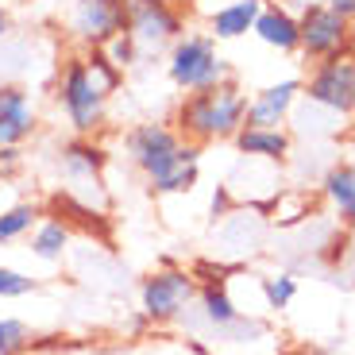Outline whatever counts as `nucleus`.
I'll return each mask as SVG.
<instances>
[{
  "mask_svg": "<svg viewBox=\"0 0 355 355\" xmlns=\"http://www.w3.org/2000/svg\"><path fill=\"white\" fill-rule=\"evenodd\" d=\"M243 112H248V97L240 93L236 81H220V85L186 93L174 112V128L182 139L189 143H213V139H236L243 128Z\"/></svg>",
  "mask_w": 355,
  "mask_h": 355,
  "instance_id": "2",
  "label": "nucleus"
},
{
  "mask_svg": "<svg viewBox=\"0 0 355 355\" xmlns=\"http://www.w3.org/2000/svg\"><path fill=\"white\" fill-rule=\"evenodd\" d=\"M66 31L85 51L105 46L108 39L128 31V0H73L70 16H66Z\"/></svg>",
  "mask_w": 355,
  "mask_h": 355,
  "instance_id": "7",
  "label": "nucleus"
},
{
  "mask_svg": "<svg viewBox=\"0 0 355 355\" xmlns=\"http://www.w3.org/2000/svg\"><path fill=\"white\" fill-rule=\"evenodd\" d=\"M101 51H105L108 58H112V62L120 66V70H132V66L143 58V54H139V46H135V39L128 35V31H120L116 39H108V43L101 46Z\"/></svg>",
  "mask_w": 355,
  "mask_h": 355,
  "instance_id": "22",
  "label": "nucleus"
},
{
  "mask_svg": "<svg viewBox=\"0 0 355 355\" xmlns=\"http://www.w3.org/2000/svg\"><path fill=\"white\" fill-rule=\"evenodd\" d=\"M39 132L35 101L24 85H0V147H24Z\"/></svg>",
  "mask_w": 355,
  "mask_h": 355,
  "instance_id": "10",
  "label": "nucleus"
},
{
  "mask_svg": "<svg viewBox=\"0 0 355 355\" xmlns=\"http://www.w3.org/2000/svg\"><path fill=\"white\" fill-rule=\"evenodd\" d=\"M31 347V329L19 317L0 320V355H24Z\"/></svg>",
  "mask_w": 355,
  "mask_h": 355,
  "instance_id": "21",
  "label": "nucleus"
},
{
  "mask_svg": "<svg viewBox=\"0 0 355 355\" xmlns=\"http://www.w3.org/2000/svg\"><path fill=\"white\" fill-rule=\"evenodd\" d=\"M24 159H19V147H0V186H8L12 178L19 174Z\"/></svg>",
  "mask_w": 355,
  "mask_h": 355,
  "instance_id": "25",
  "label": "nucleus"
},
{
  "mask_svg": "<svg viewBox=\"0 0 355 355\" xmlns=\"http://www.w3.org/2000/svg\"><path fill=\"white\" fill-rule=\"evenodd\" d=\"M39 220H43V209L35 201H16L8 209H0V248L19 243L24 236H31Z\"/></svg>",
  "mask_w": 355,
  "mask_h": 355,
  "instance_id": "17",
  "label": "nucleus"
},
{
  "mask_svg": "<svg viewBox=\"0 0 355 355\" xmlns=\"http://www.w3.org/2000/svg\"><path fill=\"white\" fill-rule=\"evenodd\" d=\"M352 46V19L332 12L329 4H309L297 16V51L309 62H324V58H340Z\"/></svg>",
  "mask_w": 355,
  "mask_h": 355,
  "instance_id": "6",
  "label": "nucleus"
},
{
  "mask_svg": "<svg viewBox=\"0 0 355 355\" xmlns=\"http://www.w3.org/2000/svg\"><path fill=\"white\" fill-rule=\"evenodd\" d=\"M128 159L135 162L147 186L155 193H186L197 186V147L178 135V128L170 124H135L124 135Z\"/></svg>",
  "mask_w": 355,
  "mask_h": 355,
  "instance_id": "1",
  "label": "nucleus"
},
{
  "mask_svg": "<svg viewBox=\"0 0 355 355\" xmlns=\"http://www.w3.org/2000/svg\"><path fill=\"white\" fill-rule=\"evenodd\" d=\"M236 147L243 159H266V162H282L290 151V135L282 128H240L236 132Z\"/></svg>",
  "mask_w": 355,
  "mask_h": 355,
  "instance_id": "15",
  "label": "nucleus"
},
{
  "mask_svg": "<svg viewBox=\"0 0 355 355\" xmlns=\"http://www.w3.org/2000/svg\"><path fill=\"white\" fill-rule=\"evenodd\" d=\"M297 93H302V81H297V78L259 89L255 97L248 101L243 128H278L286 116H290V108H293V101H297Z\"/></svg>",
  "mask_w": 355,
  "mask_h": 355,
  "instance_id": "11",
  "label": "nucleus"
},
{
  "mask_svg": "<svg viewBox=\"0 0 355 355\" xmlns=\"http://www.w3.org/2000/svg\"><path fill=\"white\" fill-rule=\"evenodd\" d=\"M166 73L182 93H197L228 81V62L220 58L213 35H182L166 54Z\"/></svg>",
  "mask_w": 355,
  "mask_h": 355,
  "instance_id": "4",
  "label": "nucleus"
},
{
  "mask_svg": "<svg viewBox=\"0 0 355 355\" xmlns=\"http://www.w3.org/2000/svg\"><path fill=\"white\" fill-rule=\"evenodd\" d=\"M259 12H263V0H228L213 12L209 31H213V39H243L255 27Z\"/></svg>",
  "mask_w": 355,
  "mask_h": 355,
  "instance_id": "13",
  "label": "nucleus"
},
{
  "mask_svg": "<svg viewBox=\"0 0 355 355\" xmlns=\"http://www.w3.org/2000/svg\"><path fill=\"white\" fill-rule=\"evenodd\" d=\"M201 309H205V320L216 324V329H236L243 320L240 309H236V302L228 297V290H224L220 282H209L201 290Z\"/></svg>",
  "mask_w": 355,
  "mask_h": 355,
  "instance_id": "19",
  "label": "nucleus"
},
{
  "mask_svg": "<svg viewBox=\"0 0 355 355\" xmlns=\"http://www.w3.org/2000/svg\"><path fill=\"white\" fill-rule=\"evenodd\" d=\"M31 290H35V278L31 275L12 270V266H0V297H24Z\"/></svg>",
  "mask_w": 355,
  "mask_h": 355,
  "instance_id": "24",
  "label": "nucleus"
},
{
  "mask_svg": "<svg viewBox=\"0 0 355 355\" xmlns=\"http://www.w3.org/2000/svg\"><path fill=\"white\" fill-rule=\"evenodd\" d=\"M128 35L139 54H159L186 35V16L174 8V0H128Z\"/></svg>",
  "mask_w": 355,
  "mask_h": 355,
  "instance_id": "5",
  "label": "nucleus"
},
{
  "mask_svg": "<svg viewBox=\"0 0 355 355\" xmlns=\"http://www.w3.org/2000/svg\"><path fill=\"white\" fill-rule=\"evenodd\" d=\"M251 31H255L266 46H275V51H282V54L297 51V16H290V12L278 8V4H263V12H259Z\"/></svg>",
  "mask_w": 355,
  "mask_h": 355,
  "instance_id": "14",
  "label": "nucleus"
},
{
  "mask_svg": "<svg viewBox=\"0 0 355 355\" xmlns=\"http://www.w3.org/2000/svg\"><path fill=\"white\" fill-rule=\"evenodd\" d=\"M85 66H89V73L97 78V85L105 89L108 97H112L116 89H120V81H124V70H120V66H116L112 58H108V54L101 51V46H93V51H85Z\"/></svg>",
  "mask_w": 355,
  "mask_h": 355,
  "instance_id": "20",
  "label": "nucleus"
},
{
  "mask_svg": "<svg viewBox=\"0 0 355 355\" xmlns=\"http://www.w3.org/2000/svg\"><path fill=\"white\" fill-rule=\"evenodd\" d=\"M324 197L344 224H355V166H332L324 174Z\"/></svg>",
  "mask_w": 355,
  "mask_h": 355,
  "instance_id": "18",
  "label": "nucleus"
},
{
  "mask_svg": "<svg viewBox=\"0 0 355 355\" xmlns=\"http://www.w3.org/2000/svg\"><path fill=\"white\" fill-rule=\"evenodd\" d=\"M228 205H232V197H228V186H220L213 193V216H224L228 213Z\"/></svg>",
  "mask_w": 355,
  "mask_h": 355,
  "instance_id": "26",
  "label": "nucleus"
},
{
  "mask_svg": "<svg viewBox=\"0 0 355 355\" xmlns=\"http://www.w3.org/2000/svg\"><path fill=\"white\" fill-rule=\"evenodd\" d=\"M70 248V224L54 220V216H43L31 232V255L43 259V263H58Z\"/></svg>",
  "mask_w": 355,
  "mask_h": 355,
  "instance_id": "16",
  "label": "nucleus"
},
{
  "mask_svg": "<svg viewBox=\"0 0 355 355\" xmlns=\"http://www.w3.org/2000/svg\"><path fill=\"white\" fill-rule=\"evenodd\" d=\"M8 31H12V8L8 4H0V43L8 39Z\"/></svg>",
  "mask_w": 355,
  "mask_h": 355,
  "instance_id": "28",
  "label": "nucleus"
},
{
  "mask_svg": "<svg viewBox=\"0 0 355 355\" xmlns=\"http://www.w3.org/2000/svg\"><path fill=\"white\" fill-rule=\"evenodd\" d=\"M302 89L309 97V105H320L336 116H352L355 112V58L340 54V58L317 62L313 78Z\"/></svg>",
  "mask_w": 355,
  "mask_h": 355,
  "instance_id": "8",
  "label": "nucleus"
},
{
  "mask_svg": "<svg viewBox=\"0 0 355 355\" xmlns=\"http://www.w3.org/2000/svg\"><path fill=\"white\" fill-rule=\"evenodd\" d=\"M332 12H340L344 19H355V0H324Z\"/></svg>",
  "mask_w": 355,
  "mask_h": 355,
  "instance_id": "27",
  "label": "nucleus"
},
{
  "mask_svg": "<svg viewBox=\"0 0 355 355\" xmlns=\"http://www.w3.org/2000/svg\"><path fill=\"white\" fill-rule=\"evenodd\" d=\"M108 162V151L101 143H93L89 135H78L62 147V170L70 182H97L101 170Z\"/></svg>",
  "mask_w": 355,
  "mask_h": 355,
  "instance_id": "12",
  "label": "nucleus"
},
{
  "mask_svg": "<svg viewBox=\"0 0 355 355\" xmlns=\"http://www.w3.org/2000/svg\"><path fill=\"white\" fill-rule=\"evenodd\" d=\"M0 4H16V0H0Z\"/></svg>",
  "mask_w": 355,
  "mask_h": 355,
  "instance_id": "29",
  "label": "nucleus"
},
{
  "mask_svg": "<svg viewBox=\"0 0 355 355\" xmlns=\"http://www.w3.org/2000/svg\"><path fill=\"white\" fill-rule=\"evenodd\" d=\"M197 282L189 270H178V266H162L151 278H143L139 286V305L151 320H174L178 313L193 302Z\"/></svg>",
  "mask_w": 355,
  "mask_h": 355,
  "instance_id": "9",
  "label": "nucleus"
},
{
  "mask_svg": "<svg viewBox=\"0 0 355 355\" xmlns=\"http://www.w3.org/2000/svg\"><path fill=\"white\" fill-rule=\"evenodd\" d=\"M263 293H266V305L270 309H286L293 302V293H297V282L290 275H278V278H266L263 282Z\"/></svg>",
  "mask_w": 355,
  "mask_h": 355,
  "instance_id": "23",
  "label": "nucleus"
},
{
  "mask_svg": "<svg viewBox=\"0 0 355 355\" xmlns=\"http://www.w3.org/2000/svg\"><path fill=\"white\" fill-rule=\"evenodd\" d=\"M58 108H62L66 124L78 135H93L105 128V112H108V93L97 85V78L89 73L85 54H70L62 62V73H58Z\"/></svg>",
  "mask_w": 355,
  "mask_h": 355,
  "instance_id": "3",
  "label": "nucleus"
}]
</instances>
